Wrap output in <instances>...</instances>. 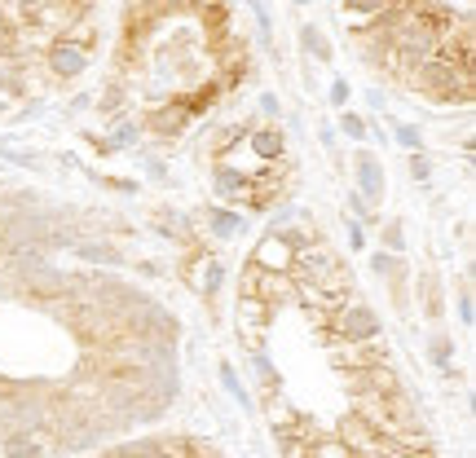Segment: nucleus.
Segmentation results:
<instances>
[{
    "instance_id": "f257e3e1",
    "label": "nucleus",
    "mask_w": 476,
    "mask_h": 458,
    "mask_svg": "<svg viewBox=\"0 0 476 458\" xmlns=\"http://www.w3.org/2000/svg\"><path fill=\"white\" fill-rule=\"evenodd\" d=\"M410 79H415V88H419L424 98H432V102H441V106H468L472 102V88H476L472 71H459V67L441 62V57L419 62V67L410 71Z\"/></svg>"
},
{
    "instance_id": "f03ea898",
    "label": "nucleus",
    "mask_w": 476,
    "mask_h": 458,
    "mask_svg": "<svg viewBox=\"0 0 476 458\" xmlns=\"http://www.w3.org/2000/svg\"><path fill=\"white\" fill-rule=\"evenodd\" d=\"M84 0H23V26L36 36H67L76 23H84Z\"/></svg>"
},
{
    "instance_id": "7ed1b4c3",
    "label": "nucleus",
    "mask_w": 476,
    "mask_h": 458,
    "mask_svg": "<svg viewBox=\"0 0 476 458\" xmlns=\"http://www.w3.org/2000/svg\"><path fill=\"white\" fill-rule=\"evenodd\" d=\"M331 339H340V344H366V339H379V317L371 305H362L357 296H353L349 305H340L331 317H326L323 327V344Z\"/></svg>"
},
{
    "instance_id": "20e7f679",
    "label": "nucleus",
    "mask_w": 476,
    "mask_h": 458,
    "mask_svg": "<svg viewBox=\"0 0 476 458\" xmlns=\"http://www.w3.org/2000/svg\"><path fill=\"white\" fill-rule=\"evenodd\" d=\"M238 296H256V300L270 308V313H278V308L296 305L301 282L291 278V274H270V269H256V265H248V269H243V282H238Z\"/></svg>"
},
{
    "instance_id": "39448f33",
    "label": "nucleus",
    "mask_w": 476,
    "mask_h": 458,
    "mask_svg": "<svg viewBox=\"0 0 476 458\" xmlns=\"http://www.w3.org/2000/svg\"><path fill=\"white\" fill-rule=\"evenodd\" d=\"M181 282H185L195 296H203V300H217L221 286H226V265H221V255L195 247V252L185 255V265H181Z\"/></svg>"
},
{
    "instance_id": "423d86ee",
    "label": "nucleus",
    "mask_w": 476,
    "mask_h": 458,
    "mask_svg": "<svg viewBox=\"0 0 476 458\" xmlns=\"http://www.w3.org/2000/svg\"><path fill=\"white\" fill-rule=\"evenodd\" d=\"M270 317H274V313L260 305L256 296H238V305H234V327H238V339L248 344V353H265Z\"/></svg>"
},
{
    "instance_id": "0eeeda50",
    "label": "nucleus",
    "mask_w": 476,
    "mask_h": 458,
    "mask_svg": "<svg viewBox=\"0 0 476 458\" xmlns=\"http://www.w3.org/2000/svg\"><path fill=\"white\" fill-rule=\"evenodd\" d=\"M344 388L353 397H388L397 392L401 380L388 361H376V366H357V370H344Z\"/></svg>"
},
{
    "instance_id": "6e6552de",
    "label": "nucleus",
    "mask_w": 476,
    "mask_h": 458,
    "mask_svg": "<svg viewBox=\"0 0 476 458\" xmlns=\"http://www.w3.org/2000/svg\"><path fill=\"white\" fill-rule=\"evenodd\" d=\"M0 454L5 458H53L58 445H53L49 428H18V432L0 436Z\"/></svg>"
},
{
    "instance_id": "1a4fd4ad",
    "label": "nucleus",
    "mask_w": 476,
    "mask_h": 458,
    "mask_svg": "<svg viewBox=\"0 0 476 458\" xmlns=\"http://www.w3.org/2000/svg\"><path fill=\"white\" fill-rule=\"evenodd\" d=\"M248 265H256V269H270V274H291V265H296V252L287 247V238L278 234V229H270L256 247H251V260Z\"/></svg>"
},
{
    "instance_id": "9d476101",
    "label": "nucleus",
    "mask_w": 476,
    "mask_h": 458,
    "mask_svg": "<svg viewBox=\"0 0 476 458\" xmlns=\"http://www.w3.org/2000/svg\"><path fill=\"white\" fill-rule=\"evenodd\" d=\"M195 120H199V115H195V106L185 102V98H176L173 106H159V110H151L146 128H151L154 137H181V132L195 124Z\"/></svg>"
},
{
    "instance_id": "9b49d317",
    "label": "nucleus",
    "mask_w": 476,
    "mask_h": 458,
    "mask_svg": "<svg viewBox=\"0 0 476 458\" xmlns=\"http://www.w3.org/2000/svg\"><path fill=\"white\" fill-rule=\"evenodd\" d=\"M84 67H89V45H79V40H71V36L49 45V71L58 79H76Z\"/></svg>"
},
{
    "instance_id": "f8f14e48",
    "label": "nucleus",
    "mask_w": 476,
    "mask_h": 458,
    "mask_svg": "<svg viewBox=\"0 0 476 458\" xmlns=\"http://www.w3.org/2000/svg\"><path fill=\"white\" fill-rule=\"evenodd\" d=\"M212 190H217L221 203H248L251 177L248 172H238L234 163H217V172H212Z\"/></svg>"
},
{
    "instance_id": "ddd939ff",
    "label": "nucleus",
    "mask_w": 476,
    "mask_h": 458,
    "mask_svg": "<svg viewBox=\"0 0 476 458\" xmlns=\"http://www.w3.org/2000/svg\"><path fill=\"white\" fill-rule=\"evenodd\" d=\"M353 172H357V194L376 207L384 199V168H379V159L371 151H362L353 159Z\"/></svg>"
},
{
    "instance_id": "4468645a",
    "label": "nucleus",
    "mask_w": 476,
    "mask_h": 458,
    "mask_svg": "<svg viewBox=\"0 0 476 458\" xmlns=\"http://www.w3.org/2000/svg\"><path fill=\"white\" fill-rule=\"evenodd\" d=\"M71 252H76L79 260H89V265H101V269L124 265V252H120L115 243H101V238H76V243H71Z\"/></svg>"
},
{
    "instance_id": "2eb2a0df",
    "label": "nucleus",
    "mask_w": 476,
    "mask_h": 458,
    "mask_svg": "<svg viewBox=\"0 0 476 458\" xmlns=\"http://www.w3.org/2000/svg\"><path fill=\"white\" fill-rule=\"evenodd\" d=\"M251 137V151H256V159L270 168V163H278L282 154H287V137H282V128L270 124V128H256V132H248Z\"/></svg>"
},
{
    "instance_id": "dca6fc26",
    "label": "nucleus",
    "mask_w": 476,
    "mask_h": 458,
    "mask_svg": "<svg viewBox=\"0 0 476 458\" xmlns=\"http://www.w3.org/2000/svg\"><path fill=\"white\" fill-rule=\"evenodd\" d=\"M154 225H159V234H164V238H176V243H185L190 252L199 247V243L190 238V221H185L181 212H168V207H164V212H154Z\"/></svg>"
},
{
    "instance_id": "f3484780",
    "label": "nucleus",
    "mask_w": 476,
    "mask_h": 458,
    "mask_svg": "<svg viewBox=\"0 0 476 458\" xmlns=\"http://www.w3.org/2000/svg\"><path fill=\"white\" fill-rule=\"evenodd\" d=\"M243 225H248L243 212H234V207H207V229H212L217 238H234Z\"/></svg>"
},
{
    "instance_id": "a211bd4d",
    "label": "nucleus",
    "mask_w": 476,
    "mask_h": 458,
    "mask_svg": "<svg viewBox=\"0 0 476 458\" xmlns=\"http://www.w3.org/2000/svg\"><path fill=\"white\" fill-rule=\"evenodd\" d=\"M251 375H256V383H260V397H270V392H278L282 388V380H278L274 361H270V353H251Z\"/></svg>"
},
{
    "instance_id": "6ab92c4d",
    "label": "nucleus",
    "mask_w": 476,
    "mask_h": 458,
    "mask_svg": "<svg viewBox=\"0 0 476 458\" xmlns=\"http://www.w3.org/2000/svg\"><path fill=\"white\" fill-rule=\"evenodd\" d=\"M154 458H195V441L190 436H151Z\"/></svg>"
},
{
    "instance_id": "aec40b11",
    "label": "nucleus",
    "mask_w": 476,
    "mask_h": 458,
    "mask_svg": "<svg viewBox=\"0 0 476 458\" xmlns=\"http://www.w3.org/2000/svg\"><path fill=\"white\" fill-rule=\"evenodd\" d=\"M265 414H270L274 432H282V428H291V423L301 419V410H291V406H287V401H282V392H270V397H265Z\"/></svg>"
},
{
    "instance_id": "412c9836",
    "label": "nucleus",
    "mask_w": 476,
    "mask_h": 458,
    "mask_svg": "<svg viewBox=\"0 0 476 458\" xmlns=\"http://www.w3.org/2000/svg\"><path fill=\"white\" fill-rule=\"evenodd\" d=\"M301 45H304V53L318 57V62H331V57H335V53H331V40H326L318 26H301Z\"/></svg>"
},
{
    "instance_id": "4be33fe9",
    "label": "nucleus",
    "mask_w": 476,
    "mask_h": 458,
    "mask_svg": "<svg viewBox=\"0 0 476 458\" xmlns=\"http://www.w3.org/2000/svg\"><path fill=\"white\" fill-rule=\"evenodd\" d=\"M379 252H388V255H406V225H401L397 216L393 221H384V229H379Z\"/></svg>"
},
{
    "instance_id": "5701e85b",
    "label": "nucleus",
    "mask_w": 476,
    "mask_h": 458,
    "mask_svg": "<svg viewBox=\"0 0 476 458\" xmlns=\"http://www.w3.org/2000/svg\"><path fill=\"white\" fill-rule=\"evenodd\" d=\"M419 291H424V313L437 322L441 313H446V305H441V282H437V274H424L419 278Z\"/></svg>"
},
{
    "instance_id": "b1692460",
    "label": "nucleus",
    "mask_w": 476,
    "mask_h": 458,
    "mask_svg": "<svg viewBox=\"0 0 476 458\" xmlns=\"http://www.w3.org/2000/svg\"><path fill=\"white\" fill-rule=\"evenodd\" d=\"M371 269H376L384 282L397 278V274H410V269H406V260H401V255H388V252H376V255H371Z\"/></svg>"
},
{
    "instance_id": "393cba45",
    "label": "nucleus",
    "mask_w": 476,
    "mask_h": 458,
    "mask_svg": "<svg viewBox=\"0 0 476 458\" xmlns=\"http://www.w3.org/2000/svg\"><path fill=\"white\" fill-rule=\"evenodd\" d=\"M309 458H357V454H349L335 436H318V441L309 445Z\"/></svg>"
},
{
    "instance_id": "a878e982",
    "label": "nucleus",
    "mask_w": 476,
    "mask_h": 458,
    "mask_svg": "<svg viewBox=\"0 0 476 458\" xmlns=\"http://www.w3.org/2000/svg\"><path fill=\"white\" fill-rule=\"evenodd\" d=\"M217 370H221V388H226L238 406H248V392H243V383H238V375H234V366H229V361H221Z\"/></svg>"
},
{
    "instance_id": "bb28decb",
    "label": "nucleus",
    "mask_w": 476,
    "mask_h": 458,
    "mask_svg": "<svg viewBox=\"0 0 476 458\" xmlns=\"http://www.w3.org/2000/svg\"><path fill=\"white\" fill-rule=\"evenodd\" d=\"M14 49H18V31H14V18H5V9H0V57Z\"/></svg>"
},
{
    "instance_id": "cd10ccee",
    "label": "nucleus",
    "mask_w": 476,
    "mask_h": 458,
    "mask_svg": "<svg viewBox=\"0 0 476 458\" xmlns=\"http://www.w3.org/2000/svg\"><path fill=\"white\" fill-rule=\"evenodd\" d=\"M340 128H344V137H353V141H366V120H362V115L344 110V115H340Z\"/></svg>"
},
{
    "instance_id": "c85d7f7f",
    "label": "nucleus",
    "mask_w": 476,
    "mask_h": 458,
    "mask_svg": "<svg viewBox=\"0 0 476 458\" xmlns=\"http://www.w3.org/2000/svg\"><path fill=\"white\" fill-rule=\"evenodd\" d=\"M248 9L256 14V26H260V40L270 45V26H274V18H270V9H265V0H248Z\"/></svg>"
},
{
    "instance_id": "c756f323",
    "label": "nucleus",
    "mask_w": 476,
    "mask_h": 458,
    "mask_svg": "<svg viewBox=\"0 0 476 458\" xmlns=\"http://www.w3.org/2000/svg\"><path fill=\"white\" fill-rule=\"evenodd\" d=\"M384 5H388V0H344V9H349V14H357V18H376Z\"/></svg>"
},
{
    "instance_id": "7c9ffc66",
    "label": "nucleus",
    "mask_w": 476,
    "mask_h": 458,
    "mask_svg": "<svg viewBox=\"0 0 476 458\" xmlns=\"http://www.w3.org/2000/svg\"><path fill=\"white\" fill-rule=\"evenodd\" d=\"M349 212H353V221H357V225H362V221H371V216H376V207L366 203V199H362V194H357V190H353V194H349Z\"/></svg>"
},
{
    "instance_id": "2f4dec72",
    "label": "nucleus",
    "mask_w": 476,
    "mask_h": 458,
    "mask_svg": "<svg viewBox=\"0 0 476 458\" xmlns=\"http://www.w3.org/2000/svg\"><path fill=\"white\" fill-rule=\"evenodd\" d=\"M432 361H437V370H446L450 375V339L441 335V339H432Z\"/></svg>"
},
{
    "instance_id": "473e14b6",
    "label": "nucleus",
    "mask_w": 476,
    "mask_h": 458,
    "mask_svg": "<svg viewBox=\"0 0 476 458\" xmlns=\"http://www.w3.org/2000/svg\"><path fill=\"white\" fill-rule=\"evenodd\" d=\"M393 132H397V141H401V146H406L410 154L419 151V128H415V124H397Z\"/></svg>"
},
{
    "instance_id": "72a5a7b5",
    "label": "nucleus",
    "mask_w": 476,
    "mask_h": 458,
    "mask_svg": "<svg viewBox=\"0 0 476 458\" xmlns=\"http://www.w3.org/2000/svg\"><path fill=\"white\" fill-rule=\"evenodd\" d=\"M459 317H463V327H472V286H468V278L459 286Z\"/></svg>"
},
{
    "instance_id": "f704fd0d",
    "label": "nucleus",
    "mask_w": 476,
    "mask_h": 458,
    "mask_svg": "<svg viewBox=\"0 0 476 458\" xmlns=\"http://www.w3.org/2000/svg\"><path fill=\"white\" fill-rule=\"evenodd\" d=\"M410 177H415V181H428V177H432V163H428L419 151L410 154Z\"/></svg>"
},
{
    "instance_id": "c9c22d12",
    "label": "nucleus",
    "mask_w": 476,
    "mask_h": 458,
    "mask_svg": "<svg viewBox=\"0 0 476 458\" xmlns=\"http://www.w3.org/2000/svg\"><path fill=\"white\" fill-rule=\"evenodd\" d=\"M168 0H128V14H154V9H164Z\"/></svg>"
},
{
    "instance_id": "e433bc0d",
    "label": "nucleus",
    "mask_w": 476,
    "mask_h": 458,
    "mask_svg": "<svg viewBox=\"0 0 476 458\" xmlns=\"http://www.w3.org/2000/svg\"><path fill=\"white\" fill-rule=\"evenodd\" d=\"M137 132H142L137 124H120V132H115V141H111V146H132V141H137Z\"/></svg>"
},
{
    "instance_id": "4c0bfd02",
    "label": "nucleus",
    "mask_w": 476,
    "mask_h": 458,
    "mask_svg": "<svg viewBox=\"0 0 476 458\" xmlns=\"http://www.w3.org/2000/svg\"><path fill=\"white\" fill-rule=\"evenodd\" d=\"M362 247H366V229L357 221H349V252H362Z\"/></svg>"
},
{
    "instance_id": "58836bf2",
    "label": "nucleus",
    "mask_w": 476,
    "mask_h": 458,
    "mask_svg": "<svg viewBox=\"0 0 476 458\" xmlns=\"http://www.w3.org/2000/svg\"><path fill=\"white\" fill-rule=\"evenodd\" d=\"M331 102L335 106L349 102V79H335V84H331Z\"/></svg>"
},
{
    "instance_id": "ea45409f",
    "label": "nucleus",
    "mask_w": 476,
    "mask_h": 458,
    "mask_svg": "<svg viewBox=\"0 0 476 458\" xmlns=\"http://www.w3.org/2000/svg\"><path fill=\"white\" fill-rule=\"evenodd\" d=\"M260 110L265 115H278V98H260Z\"/></svg>"
},
{
    "instance_id": "a19ab883",
    "label": "nucleus",
    "mask_w": 476,
    "mask_h": 458,
    "mask_svg": "<svg viewBox=\"0 0 476 458\" xmlns=\"http://www.w3.org/2000/svg\"><path fill=\"white\" fill-rule=\"evenodd\" d=\"M176 5H190V9H207L212 0H176Z\"/></svg>"
},
{
    "instance_id": "79ce46f5",
    "label": "nucleus",
    "mask_w": 476,
    "mask_h": 458,
    "mask_svg": "<svg viewBox=\"0 0 476 458\" xmlns=\"http://www.w3.org/2000/svg\"><path fill=\"white\" fill-rule=\"evenodd\" d=\"M291 5H304V0H291Z\"/></svg>"
},
{
    "instance_id": "37998d69",
    "label": "nucleus",
    "mask_w": 476,
    "mask_h": 458,
    "mask_svg": "<svg viewBox=\"0 0 476 458\" xmlns=\"http://www.w3.org/2000/svg\"><path fill=\"white\" fill-rule=\"evenodd\" d=\"M0 154H9V151H5V146H0Z\"/></svg>"
}]
</instances>
